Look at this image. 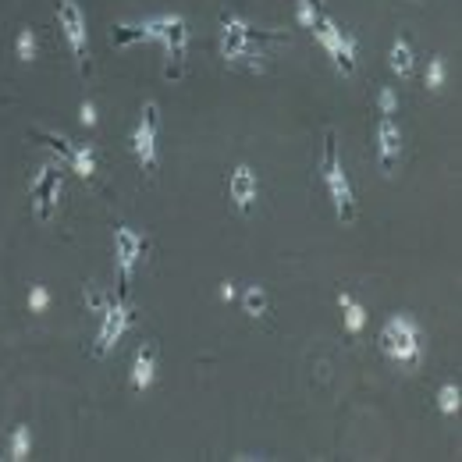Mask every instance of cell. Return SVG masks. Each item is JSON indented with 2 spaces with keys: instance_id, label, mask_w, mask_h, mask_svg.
<instances>
[{
  "instance_id": "11",
  "label": "cell",
  "mask_w": 462,
  "mask_h": 462,
  "mask_svg": "<svg viewBox=\"0 0 462 462\" xmlns=\"http://www.w3.org/2000/svg\"><path fill=\"white\" fill-rule=\"evenodd\" d=\"M60 189H64V174H60L58 164H43L32 185H29V196H32V210L40 221H51L54 210H58V199H60Z\"/></svg>"
},
{
  "instance_id": "4",
  "label": "cell",
  "mask_w": 462,
  "mask_h": 462,
  "mask_svg": "<svg viewBox=\"0 0 462 462\" xmlns=\"http://www.w3.org/2000/svg\"><path fill=\"white\" fill-rule=\"evenodd\" d=\"M320 181H324V189H328V196H331V203H335V214H338L342 221H352V217H356V192H352V181H348L346 168H342V161H338V150H335V135H331V132H328V139H324Z\"/></svg>"
},
{
  "instance_id": "8",
  "label": "cell",
  "mask_w": 462,
  "mask_h": 462,
  "mask_svg": "<svg viewBox=\"0 0 462 462\" xmlns=\"http://www.w3.org/2000/svg\"><path fill=\"white\" fill-rule=\"evenodd\" d=\"M54 14H58V29L71 47V58L79 64V71H86V64H89V29H86L82 7L75 0H54Z\"/></svg>"
},
{
  "instance_id": "2",
  "label": "cell",
  "mask_w": 462,
  "mask_h": 462,
  "mask_svg": "<svg viewBox=\"0 0 462 462\" xmlns=\"http://www.w3.org/2000/svg\"><path fill=\"white\" fill-rule=\"evenodd\" d=\"M271 40H282V32L253 29L238 14H225V22H221V58L235 68H256L260 58H267V51L260 43H271Z\"/></svg>"
},
{
  "instance_id": "19",
  "label": "cell",
  "mask_w": 462,
  "mask_h": 462,
  "mask_svg": "<svg viewBox=\"0 0 462 462\" xmlns=\"http://www.w3.org/2000/svg\"><path fill=\"white\" fill-rule=\"evenodd\" d=\"M320 14H324V11L317 7V0H299V4H295V22H299L302 29H310V32L317 29Z\"/></svg>"
},
{
  "instance_id": "25",
  "label": "cell",
  "mask_w": 462,
  "mask_h": 462,
  "mask_svg": "<svg viewBox=\"0 0 462 462\" xmlns=\"http://www.w3.org/2000/svg\"><path fill=\"white\" fill-rule=\"evenodd\" d=\"M82 125H86V128H93V125H97V107H93L89 100L82 104Z\"/></svg>"
},
{
  "instance_id": "16",
  "label": "cell",
  "mask_w": 462,
  "mask_h": 462,
  "mask_svg": "<svg viewBox=\"0 0 462 462\" xmlns=\"http://www.w3.org/2000/svg\"><path fill=\"white\" fill-rule=\"evenodd\" d=\"M338 306H342V317H346V328L348 335H359L366 328V310L356 302L352 291H338Z\"/></svg>"
},
{
  "instance_id": "7",
  "label": "cell",
  "mask_w": 462,
  "mask_h": 462,
  "mask_svg": "<svg viewBox=\"0 0 462 462\" xmlns=\"http://www.w3.org/2000/svg\"><path fill=\"white\" fill-rule=\"evenodd\" d=\"M32 139H36L40 146H51L79 178H93V174H97V153H93V146L75 143V139L58 135V132H47V128H32Z\"/></svg>"
},
{
  "instance_id": "5",
  "label": "cell",
  "mask_w": 462,
  "mask_h": 462,
  "mask_svg": "<svg viewBox=\"0 0 462 462\" xmlns=\"http://www.w3.org/2000/svg\"><path fill=\"white\" fill-rule=\"evenodd\" d=\"M89 302L100 310V328H97L93 356H107V352L125 338V331L132 328V310L125 306V299H100V295H89Z\"/></svg>"
},
{
  "instance_id": "10",
  "label": "cell",
  "mask_w": 462,
  "mask_h": 462,
  "mask_svg": "<svg viewBox=\"0 0 462 462\" xmlns=\"http://www.w3.org/2000/svg\"><path fill=\"white\" fill-rule=\"evenodd\" d=\"M143 253H146V238H143L135 228L121 225V228L115 231L117 289H121V295H125V291H128V285H132V274H135V263L143 260Z\"/></svg>"
},
{
  "instance_id": "14",
  "label": "cell",
  "mask_w": 462,
  "mask_h": 462,
  "mask_svg": "<svg viewBox=\"0 0 462 462\" xmlns=\"http://www.w3.org/2000/svg\"><path fill=\"white\" fill-rule=\"evenodd\" d=\"M128 381L135 392H146L153 381H157V346H139L132 356V370H128Z\"/></svg>"
},
{
  "instance_id": "23",
  "label": "cell",
  "mask_w": 462,
  "mask_h": 462,
  "mask_svg": "<svg viewBox=\"0 0 462 462\" xmlns=\"http://www.w3.org/2000/svg\"><path fill=\"white\" fill-rule=\"evenodd\" d=\"M377 111H381V117H392V115H399V97L384 86L381 93H377Z\"/></svg>"
},
{
  "instance_id": "9",
  "label": "cell",
  "mask_w": 462,
  "mask_h": 462,
  "mask_svg": "<svg viewBox=\"0 0 462 462\" xmlns=\"http://www.w3.org/2000/svg\"><path fill=\"white\" fill-rule=\"evenodd\" d=\"M313 36H317V43L328 51L331 64H335L342 75H352V71H356V40H352L348 32H342L328 14H320Z\"/></svg>"
},
{
  "instance_id": "20",
  "label": "cell",
  "mask_w": 462,
  "mask_h": 462,
  "mask_svg": "<svg viewBox=\"0 0 462 462\" xmlns=\"http://www.w3.org/2000/svg\"><path fill=\"white\" fill-rule=\"evenodd\" d=\"M14 54H18L22 64H32V60H36V32H32V29H22V32H18Z\"/></svg>"
},
{
  "instance_id": "6",
  "label": "cell",
  "mask_w": 462,
  "mask_h": 462,
  "mask_svg": "<svg viewBox=\"0 0 462 462\" xmlns=\"http://www.w3.org/2000/svg\"><path fill=\"white\" fill-rule=\"evenodd\" d=\"M157 135H161V107L153 100H146L135 128H132V139H128L139 171L153 174V168H157Z\"/></svg>"
},
{
  "instance_id": "21",
  "label": "cell",
  "mask_w": 462,
  "mask_h": 462,
  "mask_svg": "<svg viewBox=\"0 0 462 462\" xmlns=\"http://www.w3.org/2000/svg\"><path fill=\"white\" fill-rule=\"evenodd\" d=\"M459 402H462V392L459 384H441V392H438V409L445 412V416H452V412H459Z\"/></svg>"
},
{
  "instance_id": "1",
  "label": "cell",
  "mask_w": 462,
  "mask_h": 462,
  "mask_svg": "<svg viewBox=\"0 0 462 462\" xmlns=\"http://www.w3.org/2000/svg\"><path fill=\"white\" fill-rule=\"evenodd\" d=\"M117 47L132 43H157L168 58V75H181L185 54H189V22L181 14H153L135 25H115Z\"/></svg>"
},
{
  "instance_id": "15",
  "label": "cell",
  "mask_w": 462,
  "mask_h": 462,
  "mask_svg": "<svg viewBox=\"0 0 462 462\" xmlns=\"http://www.w3.org/2000/svg\"><path fill=\"white\" fill-rule=\"evenodd\" d=\"M388 64H392V71L399 75V79H409L412 71H416V54H412V43L399 36L395 43H392V51H388Z\"/></svg>"
},
{
  "instance_id": "18",
  "label": "cell",
  "mask_w": 462,
  "mask_h": 462,
  "mask_svg": "<svg viewBox=\"0 0 462 462\" xmlns=\"http://www.w3.org/2000/svg\"><path fill=\"white\" fill-rule=\"evenodd\" d=\"M242 310H245L249 317H263V313H267V291L260 289V285H249L245 295H242Z\"/></svg>"
},
{
  "instance_id": "22",
  "label": "cell",
  "mask_w": 462,
  "mask_h": 462,
  "mask_svg": "<svg viewBox=\"0 0 462 462\" xmlns=\"http://www.w3.org/2000/svg\"><path fill=\"white\" fill-rule=\"evenodd\" d=\"M427 89L430 93H438L441 86H445V58H430V64H427Z\"/></svg>"
},
{
  "instance_id": "24",
  "label": "cell",
  "mask_w": 462,
  "mask_h": 462,
  "mask_svg": "<svg viewBox=\"0 0 462 462\" xmlns=\"http://www.w3.org/2000/svg\"><path fill=\"white\" fill-rule=\"evenodd\" d=\"M47 302H51L47 289H43V285H32V291H29V306H32L36 313H43V310H47Z\"/></svg>"
},
{
  "instance_id": "13",
  "label": "cell",
  "mask_w": 462,
  "mask_h": 462,
  "mask_svg": "<svg viewBox=\"0 0 462 462\" xmlns=\"http://www.w3.org/2000/svg\"><path fill=\"white\" fill-rule=\"evenodd\" d=\"M399 153H402V132H399V125L392 117H381L377 121V157H381V168L392 171Z\"/></svg>"
},
{
  "instance_id": "17",
  "label": "cell",
  "mask_w": 462,
  "mask_h": 462,
  "mask_svg": "<svg viewBox=\"0 0 462 462\" xmlns=\"http://www.w3.org/2000/svg\"><path fill=\"white\" fill-rule=\"evenodd\" d=\"M29 452H32V430H29L25 423H18V427L11 430V438H7V459L25 462L29 459Z\"/></svg>"
},
{
  "instance_id": "12",
  "label": "cell",
  "mask_w": 462,
  "mask_h": 462,
  "mask_svg": "<svg viewBox=\"0 0 462 462\" xmlns=\"http://www.w3.org/2000/svg\"><path fill=\"white\" fill-rule=\"evenodd\" d=\"M228 196L231 203L242 210V214H249L253 207H256V196H260V181H256V171L249 168V164H238L228 178Z\"/></svg>"
},
{
  "instance_id": "3",
  "label": "cell",
  "mask_w": 462,
  "mask_h": 462,
  "mask_svg": "<svg viewBox=\"0 0 462 462\" xmlns=\"http://www.w3.org/2000/svg\"><path fill=\"white\" fill-rule=\"evenodd\" d=\"M377 346L388 359L395 363H416L423 356V335H420V324L409 317V313H395L384 320L381 335H377Z\"/></svg>"
}]
</instances>
